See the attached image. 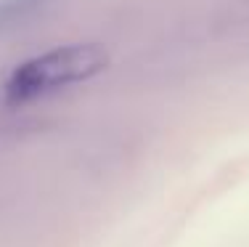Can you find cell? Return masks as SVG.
Returning a JSON list of instances; mask_svg holds the SVG:
<instances>
[{
	"instance_id": "6da1fadb",
	"label": "cell",
	"mask_w": 249,
	"mask_h": 247,
	"mask_svg": "<svg viewBox=\"0 0 249 247\" xmlns=\"http://www.w3.org/2000/svg\"><path fill=\"white\" fill-rule=\"evenodd\" d=\"M109 67V54L96 43L64 45L43 56H35L16 67L5 82V98L11 104H27L61 88L93 80Z\"/></svg>"
},
{
	"instance_id": "7a4b0ae2",
	"label": "cell",
	"mask_w": 249,
	"mask_h": 247,
	"mask_svg": "<svg viewBox=\"0 0 249 247\" xmlns=\"http://www.w3.org/2000/svg\"><path fill=\"white\" fill-rule=\"evenodd\" d=\"M40 5H43V0H0V32L24 21Z\"/></svg>"
}]
</instances>
